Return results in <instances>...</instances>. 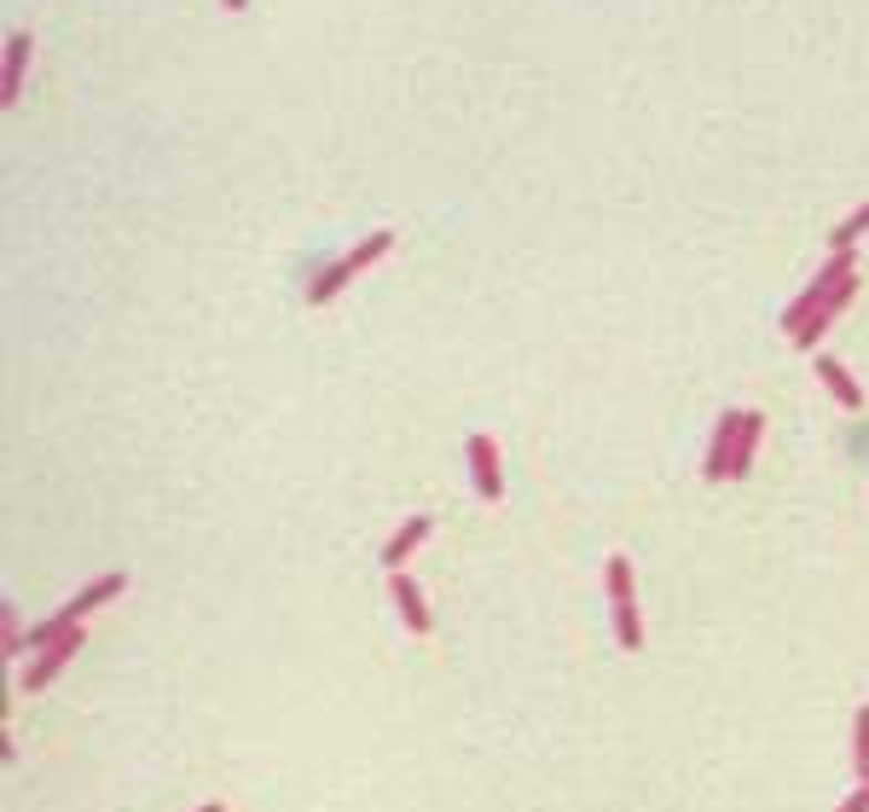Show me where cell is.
<instances>
[{"instance_id":"obj_13","label":"cell","mask_w":869,"mask_h":812,"mask_svg":"<svg viewBox=\"0 0 869 812\" xmlns=\"http://www.w3.org/2000/svg\"><path fill=\"white\" fill-rule=\"evenodd\" d=\"M852 731H858V778H869V702L858 708V725Z\"/></svg>"},{"instance_id":"obj_7","label":"cell","mask_w":869,"mask_h":812,"mask_svg":"<svg viewBox=\"0 0 869 812\" xmlns=\"http://www.w3.org/2000/svg\"><path fill=\"white\" fill-rule=\"evenodd\" d=\"M423 535H429V517H412V522H400V528H395V540L382 546V564H389V569H400L406 557H412V546H418Z\"/></svg>"},{"instance_id":"obj_12","label":"cell","mask_w":869,"mask_h":812,"mask_svg":"<svg viewBox=\"0 0 869 812\" xmlns=\"http://www.w3.org/2000/svg\"><path fill=\"white\" fill-rule=\"evenodd\" d=\"M626 598H632V564L609 557V603H626Z\"/></svg>"},{"instance_id":"obj_1","label":"cell","mask_w":869,"mask_h":812,"mask_svg":"<svg viewBox=\"0 0 869 812\" xmlns=\"http://www.w3.org/2000/svg\"><path fill=\"white\" fill-rule=\"evenodd\" d=\"M389 244H395V233H371L366 244H354L337 267H325V273L314 278V285H308V302H314V308H319V302H330V296H337V291H343L360 267H371L377 256H389Z\"/></svg>"},{"instance_id":"obj_16","label":"cell","mask_w":869,"mask_h":812,"mask_svg":"<svg viewBox=\"0 0 869 812\" xmlns=\"http://www.w3.org/2000/svg\"><path fill=\"white\" fill-rule=\"evenodd\" d=\"M197 812H226V806H221V801H209V806H197Z\"/></svg>"},{"instance_id":"obj_17","label":"cell","mask_w":869,"mask_h":812,"mask_svg":"<svg viewBox=\"0 0 869 812\" xmlns=\"http://www.w3.org/2000/svg\"><path fill=\"white\" fill-rule=\"evenodd\" d=\"M238 7H244V0H226V12H238Z\"/></svg>"},{"instance_id":"obj_2","label":"cell","mask_w":869,"mask_h":812,"mask_svg":"<svg viewBox=\"0 0 869 812\" xmlns=\"http://www.w3.org/2000/svg\"><path fill=\"white\" fill-rule=\"evenodd\" d=\"M743 418L748 413H730L719 418V429H713V447H707V481H725L730 476V465H736V436H743Z\"/></svg>"},{"instance_id":"obj_6","label":"cell","mask_w":869,"mask_h":812,"mask_svg":"<svg viewBox=\"0 0 869 812\" xmlns=\"http://www.w3.org/2000/svg\"><path fill=\"white\" fill-rule=\"evenodd\" d=\"M389 592H395V603H400V616H406V627H412V632H429V609H423V592L412 587V575H400V569H395V580H389Z\"/></svg>"},{"instance_id":"obj_3","label":"cell","mask_w":869,"mask_h":812,"mask_svg":"<svg viewBox=\"0 0 869 812\" xmlns=\"http://www.w3.org/2000/svg\"><path fill=\"white\" fill-rule=\"evenodd\" d=\"M470 476H476V494H481V499H499V494H504L493 436H470Z\"/></svg>"},{"instance_id":"obj_15","label":"cell","mask_w":869,"mask_h":812,"mask_svg":"<svg viewBox=\"0 0 869 812\" xmlns=\"http://www.w3.org/2000/svg\"><path fill=\"white\" fill-rule=\"evenodd\" d=\"M835 812H869V778H863V783H858V790H852L847 801H840Z\"/></svg>"},{"instance_id":"obj_11","label":"cell","mask_w":869,"mask_h":812,"mask_svg":"<svg viewBox=\"0 0 869 812\" xmlns=\"http://www.w3.org/2000/svg\"><path fill=\"white\" fill-rule=\"evenodd\" d=\"M858 233H869V203H858V210L835 226V238H829V244H835V250H852V238H858Z\"/></svg>"},{"instance_id":"obj_9","label":"cell","mask_w":869,"mask_h":812,"mask_svg":"<svg viewBox=\"0 0 869 812\" xmlns=\"http://www.w3.org/2000/svg\"><path fill=\"white\" fill-rule=\"evenodd\" d=\"M759 436H765V418H759V413H748V418H743V436H736V465H730V476H748Z\"/></svg>"},{"instance_id":"obj_14","label":"cell","mask_w":869,"mask_h":812,"mask_svg":"<svg viewBox=\"0 0 869 812\" xmlns=\"http://www.w3.org/2000/svg\"><path fill=\"white\" fill-rule=\"evenodd\" d=\"M0 632H7V650L18 656V650H23V627H18V616H12V609H7V616H0Z\"/></svg>"},{"instance_id":"obj_4","label":"cell","mask_w":869,"mask_h":812,"mask_svg":"<svg viewBox=\"0 0 869 812\" xmlns=\"http://www.w3.org/2000/svg\"><path fill=\"white\" fill-rule=\"evenodd\" d=\"M82 639H88V632L75 627V632H64V639H59L53 650H41V656H35V668H30V673L18 679V691H41V684L53 679V673H59V668L70 662V656H75V644H82Z\"/></svg>"},{"instance_id":"obj_8","label":"cell","mask_w":869,"mask_h":812,"mask_svg":"<svg viewBox=\"0 0 869 812\" xmlns=\"http://www.w3.org/2000/svg\"><path fill=\"white\" fill-rule=\"evenodd\" d=\"M817 377H824V384H829V395H835L840 406H852V413L863 406V389L852 384L847 372H840V361H829V354H824V361H817Z\"/></svg>"},{"instance_id":"obj_10","label":"cell","mask_w":869,"mask_h":812,"mask_svg":"<svg viewBox=\"0 0 869 812\" xmlns=\"http://www.w3.org/2000/svg\"><path fill=\"white\" fill-rule=\"evenodd\" d=\"M615 632H621V650H637L644 644V627H637V603H615Z\"/></svg>"},{"instance_id":"obj_5","label":"cell","mask_w":869,"mask_h":812,"mask_svg":"<svg viewBox=\"0 0 869 812\" xmlns=\"http://www.w3.org/2000/svg\"><path fill=\"white\" fill-rule=\"evenodd\" d=\"M30 47H35V41L23 35V30L7 41V64H0V105H12V99H18V88H23V64H30Z\"/></svg>"}]
</instances>
